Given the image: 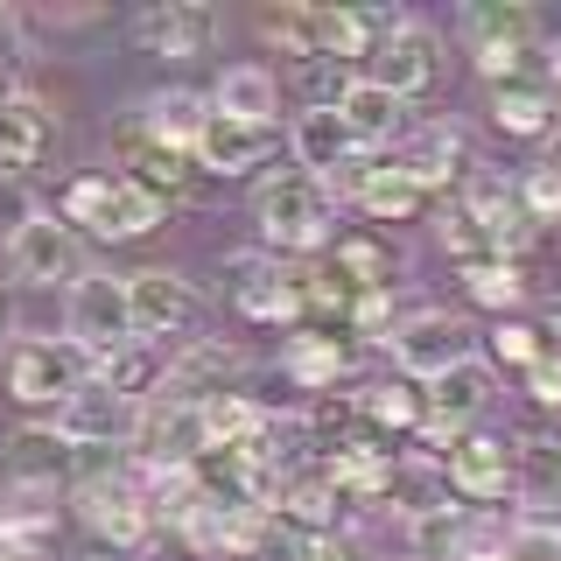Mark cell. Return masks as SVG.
Instances as JSON below:
<instances>
[{
  "instance_id": "obj_1",
  "label": "cell",
  "mask_w": 561,
  "mask_h": 561,
  "mask_svg": "<svg viewBox=\"0 0 561 561\" xmlns=\"http://www.w3.org/2000/svg\"><path fill=\"white\" fill-rule=\"evenodd\" d=\"M253 225L267 253H323L337 239V190L309 169H280L253 190Z\"/></svg>"
},
{
  "instance_id": "obj_2",
  "label": "cell",
  "mask_w": 561,
  "mask_h": 561,
  "mask_svg": "<svg viewBox=\"0 0 561 561\" xmlns=\"http://www.w3.org/2000/svg\"><path fill=\"white\" fill-rule=\"evenodd\" d=\"M99 379V358L70 337H14L8 344V393L22 408H64Z\"/></svg>"
},
{
  "instance_id": "obj_3",
  "label": "cell",
  "mask_w": 561,
  "mask_h": 561,
  "mask_svg": "<svg viewBox=\"0 0 561 561\" xmlns=\"http://www.w3.org/2000/svg\"><path fill=\"white\" fill-rule=\"evenodd\" d=\"M456 35H463V49L478 57L484 78L499 84V78H519L526 57L540 49V14L526 0H470L456 14Z\"/></svg>"
},
{
  "instance_id": "obj_4",
  "label": "cell",
  "mask_w": 561,
  "mask_h": 561,
  "mask_svg": "<svg viewBox=\"0 0 561 561\" xmlns=\"http://www.w3.org/2000/svg\"><path fill=\"white\" fill-rule=\"evenodd\" d=\"M64 218L92 239H148L162 225V197H148L127 175H78L64 190Z\"/></svg>"
},
{
  "instance_id": "obj_5",
  "label": "cell",
  "mask_w": 561,
  "mask_h": 561,
  "mask_svg": "<svg viewBox=\"0 0 561 561\" xmlns=\"http://www.w3.org/2000/svg\"><path fill=\"white\" fill-rule=\"evenodd\" d=\"M64 337L84 344L92 358H113V351L140 344L134 337L127 274H84V280H70V295H64Z\"/></svg>"
},
{
  "instance_id": "obj_6",
  "label": "cell",
  "mask_w": 561,
  "mask_h": 561,
  "mask_svg": "<svg viewBox=\"0 0 561 561\" xmlns=\"http://www.w3.org/2000/svg\"><path fill=\"white\" fill-rule=\"evenodd\" d=\"M78 519L92 526L105 548H148L154 526H162L134 470H92V478L78 484Z\"/></svg>"
},
{
  "instance_id": "obj_7",
  "label": "cell",
  "mask_w": 561,
  "mask_h": 561,
  "mask_svg": "<svg viewBox=\"0 0 561 561\" xmlns=\"http://www.w3.org/2000/svg\"><path fill=\"white\" fill-rule=\"evenodd\" d=\"M386 351H393V365H400V379H443L449 365H463V358H478V344H470V323L456 309H414V316H400V330L386 337Z\"/></svg>"
},
{
  "instance_id": "obj_8",
  "label": "cell",
  "mask_w": 561,
  "mask_h": 561,
  "mask_svg": "<svg viewBox=\"0 0 561 561\" xmlns=\"http://www.w3.org/2000/svg\"><path fill=\"white\" fill-rule=\"evenodd\" d=\"M225 288L253 323H302L309 316V280L280 267V253H225Z\"/></svg>"
},
{
  "instance_id": "obj_9",
  "label": "cell",
  "mask_w": 561,
  "mask_h": 561,
  "mask_svg": "<svg viewBox=\"0 0 561 561\" xmlns=\"http://www.w3.org/2000/svg\"><path fill=\"white\" fill-rule=\"evenodd\" d=\"M8 274L28 280V288H57V280H84V239L64 210H35L22 232L8 239Z\"/></svg>"
},
{
  "instance_id": "obj_10",
  "label": "cell",
  "mask_w": 561,
  "mask_h": 561,
  "mask_svg": "<svg viewBox=\"0 0 561 561\" xmlns=\"http://www.w3.org/2000/svg\"><path fill=\"white\" fill-rule=\"evenodd\" d=\"M491 393H499V365L491 358H463V365H449L443 379H428V421H421V435L428 443H463L470 435V421H478L484 408H491Z\"/></svg>"
},
{
  "instance_id": "obj_11",
  "label": "cell",
  "mask_w": 561,
  "mask_h": 561,
  "mask_svg": "<svg viewBox=\"0 0 561 561\" xmlns=\"http://www.w3.org/2000/svg\"><path fill=\"white\" fill-rule=\"evenodd\" d=\"M330 190L358 197V210L379 218V225H400V218H414V210L428 204V183H421L400 154H358L344 175H330Z\"/></svg>"
},
{
  "instance_id": "obj_12",
  "label": "cell",
  "mask_w": 561,
  "mask_h": 561,
  "mask_svg": "<svg viewBox=\"0 0 561 561\" xmlns=\"http://www.w3.org/2000/svg\"><path fill=\"white\" fill-rule=\"evenodd\" d=\"M210 449V428H204V408L197 400H148L140 408V428H134V463H197Z\"/></svg>"
},
{
  "instance_id": "obj_13",
  "label": "cell",
  "mask_w": 561,
  "mask_h": 561,
  "mask_svg": "<svg viewBox=\"0 0 561 561\" xmlns=\"http://www.w3.org/2000/svg\"><path fill=\"white\" fill-rule=\"evenodd\" d=\"M225 35V14L204 8V0H154V8L134 14V43L148 57H204Z\"/></svg>"
},
{
  "instance_id": "obj_14",
  "label": "cell",
  "mask_w": 561,
  "mask_h": 561,
  "mask_svg": "<svg viewBox=\"0 0 561 561\" xmlns=\"http://www.w3.org/2000/svg\"><path fill=\"white\" fill-rule=\"evenodd\" d=\"M49 421H57V435H64L70 449H113V443H119V449H134L140 408H134V400H119V393H105V386L92 379L84 393H70Z\"/></svg>"
},
{
  "instance_id": "obj_15",
  "label": "cell",
  "mask_w": 561,
  "mask_h": 561,
  "mask_svg": "<svg viewBox=\"0 0 561 561\" xmlns=\"http://www.w3.org/2000/svg\"><path fill=\"white\" fill-rule=\"evenodd\" d=\"M443 470H449V491L470 499V505H491V499H505V491H519V456H513L505 435H478V428H470L463 443L443 456Z\"/></svg>"
},
{
  "instance_id": "obj_16",
  "label": "cell",
  "mask_w": 561,
  "mask_h": 561,
  "mask_svg": "<svg viewBox=\"0 0 561 561\" xmlns=\"http://www.w3.org/2000/svg\"><path fill=\"white\" fill-rule=\"evenodd\" d=\"M113 154H119V169H127V183H140L148 197H162V204L190 190V154L169 148V140H154L134 113L113 127Z\"/></svg>"
},
{
  "instance_id": "obj_17",
  "label": "cell",
  "mask_w": 561,
  "mask_h": 561,
  "mask_svg": "<svg viewBox=\"0 0 561 561\" xmlns=\"http://www.w3.org/2000/svg\"><path fill=\"white\" fill-rule=\"evenodd\" d=\"M127 295H134V337H140V344L183 337L190 316H197V295H190V280L169 274V267H140V274H127Z\"/></svg>"
},
{
  "instance_id": "obj_18",
  "label": "cell",
  "mask_w": 561,
  "mask_h": 561,
  "mask_svg": "<svg viewBox=\"0 0 561 561\" xmlns=\"http://www.w3.org/2000/svg\"><path fill=\"white\" fill-rule=\"evenodd\" d=\"M435 70H443V35H435L428 22H400L379 43V57H373V78L386 84V92H400V99L428 92Z\"/></svg>"
},
{
  "instance_id": "obj_19",
  "label": "cell",
  "mask_w": 561,
  "mask_h": 561,
  "mask_svg": "<svg viewBox=\"0 0 561 561\" xmlns=\"http://www.w3.org/2000/svg\"><path fill=\"white\" fill-rule=\"evenodd\" d=\"M245 373V351L225 337H190L169 351V386L162 393L175 400H210V393H232V379Z\"/></svg>"
},
{
  "instance_id": "obj_20",
  "label": "cell",
  "mask_w": 561,
  "mask_h": 561,
  "mask_svg": "<svg viewBox=\"0 0 561 561\" xmlns=\"http://www.w3.org/2000/svg\"><path fill=\"white\" fill-rule=\"evenodd\" d=\"M183 540L197 548L204 561H245V554H260V540H267V513H253V505H218V499H204L197 505V519L183 526Z\"/></svg>"
},
{
  "instance_id": "obj_21",
  "label": "cell",
  "mask_w": 561,
  "mask_h": 561,
  "mask_svg": "<svg viewBox=\"0 0 561 561\" xmlns=\"http://www.w3.org/2000/svg\"><path fill=\"white\" fill-rule=\"evenodd\" d=\"M274 148H280V127H245V119H225L218 105H210V119H204V134H197V169L245 175V169L274 162Z\"/></svg>"
},
{
  "instance_id": "obj_22",
  "label": "cell",
  "mask_w": 561,
  "mask_h": 561,
  "mask_svg": "<svg viewBox=\"0 0 561 561\" xmlns=\"http://www.w3.org/2000/svg\"><path fill=\"white\" fill-rule=\"evenodd\" d=\"M288 148H295V162H302L309 175H344L351 162H358V134L344 127V113L337 105H309V113H295V127H288Z\"/></svg>"
},
{
  "instance_id": "obj_23",
  "label": "cell",
  "mask_w": 561,
  "mask_h": 561,
  "mask_svg": "<svg viewBox=\"0 0 561 561\" xmlns=\"http://www.w3.org/2000/svg\"><path fill=\"white\" fill-rule=\"evenodd\" d=\"M400 162H408L421 183H428V197H435V190H456V197L470 190V140H463V127H449V119L414 127L408 148H400Z\"/></svg>"
},
{
  "instance_id": "obj_24",
  "label": "cell",
  "mask_w": 561,
  "mask_h": 561,
  "mask_svg": "<svg viewBox=\"0 0 561 561\" xmlns=\"http://www.w3.org/2000/svg\"><path fill=\"white\" fill-rule=\"evenodd\" d=\"M491 119H499V134H513V140H540V134H554V119H561V105H554V84H548V70H519V78H499L491 84Z\"/></svg>"
},
{
  "instance_id": "obj_25",
  "label": "cell",
  "mask_w": 561,
  "mask_h": 561,
  "mask_svg": "<svg viewBox=\"0 0 561 561\" xmlns=\"http://www.w3.org/2000/svg\"><path fill=\"white\" fill-rule=\"evenodd\" d=\"M49 140H57V113H49L35 92H0V169H28L49 154Z\"/></svg>"
},
{
  "instance_id": "obj_26",
  "label": "cell",
  "mask_w": 561,
  "mask_h": 561,
  "mask_svg": "<svg viewBox=\"0 0 561 561\" xmlns=\"http://www.w3.org/2000/svg\"><path fill=\"white\" fill-rule=\"evenodd\" d=\"M70 456L78 449L57 435V421H22L8 435V478H14V491H57Z\"/></svg>"
},
{
  "instance_id": "obj_27",
  "label": "cell",
  "mask_w": 561,
  "mask_h": 561,
  "mask_svg": "<svg viewBox=\"0 0 561 561\" xmlns=\"http://www.w3.org/2000/svg\"><path fill=\"white\" fill-rule=\"evenodd\" d=\"M337 113H344V127L358 134V148H365V154H379L386 140L408 127V99L386 92L379 78H351V92L337 99Z\"/></svg>"
},
{
  "instance_id": "obj_28",
  "label": "cell",
  "mask_w": 561,
  "mask_h": 561,
  "mask_svg": "<svg viewBox=\"0 0 561 561\" xmlns=\"http://www.w3.org/2000/svg\"><path fill=\"white\" fill-rule=\"evenodd\" d=\"M280 373L302 386V393H337V379L351 373V344L337 330H295L288 351H280Z\"/></svg>"
},
{
  "instance_id": "obj_29",
  "label": "cell",
  "mask_w": 561,
  "mask_h": 561,
  "mask_svg": "<svg viewBox=\"0 0 561 561\" xmlns=\"http://www.w3.org/2000/svg\"><path fill=\"white\" fill-rule=\"evenodd\" d=\"M463 204L478 210V225L491 232V245H499L505 260H513L519 245L534 239V218H526V204H519V183H499V175H470Z\"/></svg>"
},
{
  "instance_id": "obj_30",
  "label": "cell",
  "mask_w": 561,
  "mask_h": 561,
  "mask_svg": "<svg viewBox=\"0 0 561 561\" xmlns=\"http://www.w3.org/2000/svg\"><path fill=\"white\" fill-rule=\"evenodd\" d=\"M134 119H140L154 140H169V148H183L190 162H197V134H204V119H210V99L175 84V92H148V99L134 105Z\"/></svg>"
},
{
  "instance_id": "obj_31",
  "label": "cell",
  "mask_w": 561,
  "mask_h": 561,
  "mask_svg": "<svg viewBox=\"0 0 561 561\" xmlns=\"http://www.w3.org/2000/svg\"><path fill=\"white\" fill-rule=\"evenodd\" d=\"M210 105L225 119H245V127H274L280 119V78L267 64H232L218 78V92H210Z\"/></svg>"
},
{
  "instance_id": "obj_32",
  "label": "cell",
  "mask_w": 561,
  "mask_h": 561,
  "mask_svg": "<svg viewBox=\"0 0 561 561\" xmlns=\"http://www.w3.org/2000/svg\"><path fill=\"white\" fill-rule=\"evenodd\" d=\"M260 43H274L280 57H302V64H323V8L309 0H280V8H260L253 14Z\"/></svg>"
},
{
  "instance_id": "obj_33",
  "label": "cell",
  "mask_w": 561,
  "mask_h": 561,
  "mask_svg": "<svg viewBox=\"0 0 561 561\" xmlns=\"http://www.w3.org/2000/svg\"><path fill=\"white\" fill-rule=\"evenodd\" d=\"M358 400H365V421H373V435H414L421 421H428V400L414 393V379H373Z\"/></svg>"
},
{
  "instance_id": "obj_34",
  "label": "cell",
  "mask_w": 561,
  "mask_h": 561,
  "mask_svg": "<svg viewBox=\"0 0 561 561\" xmlns=\"http://www.w3.org/2000/svg\"><path fill=\"white\" fill-rule=\"evenodd\" d=\"M513 456H519V499L561 505V443L554 435H519Z\"/></svg>"
},
{
  "instance_id": "obj_35",
  "label": "cell",
  "mask_w": 561,
  "mask_h": 561,
  "mask_svg": "<svg viewBox=\"0 0 561 561\" xmlns=\"http://www.w3.org/2000/svg\"><path fill=\"white\" fill-rule=\"evenodd\" d=\"M435 239H443V253L456 260V267H484V260H499V245H491V232L478 225V210H470L463 197L443 204V218H435Z\"/></svg>"
},
{
  "instance_id": "obj_36",
  "label": "cell",
  "mask_w": 561,
  "mask_h": 561,
  "mask_svg": "<svg viewBox=\"0 0 561 561\" xmlns=\"http://www.w3.org/2000/svg\"><path fill=\"white\" fill-rule=\"evenodd\" d=\"M393 245L386 239H373V232H351V239H337V274L351 280V288H393Z\"/></svg>"
},
{
  "instance_id": "obj_37",
  "label": "cell",
  "mask_w": 561,
  "mask_h": 561,
  "mask_svg": "<svg viewBox=\"0 0 561 561\" xmlns=\"http://www.w3.org/2000/svg\"><path fill=\"white\" fill-rule=\"evenodd\" d=\"M463 288H470V302L478 309H499V316H513L526 302V274H519V260H484V267H463Z\"/></svg>"
},
{
  "instance_id": "obj_38",
  "label": "cell",
  "mask_w": 561,
  "mask_h": 561,
  "mask_svg": "<svg viewBox=\"0 0 561 561\" xmlns=\"http://www.w3.org/2000/svg\"><path fill=\"white\" fill-rule=\"evenodd\" d=\"M470 526V505H435V513L408 519V540H414V561H456V540Z\"/></svg>"
},
{
  "instance_id": "obj_39",
  "label": "cell",
  "mask_w": 561,
  "mask_h": 561,
  "mask_svg": "<svg viewBox=\"0 0 561 561\" xmlns=\"http://www.w3.org/2000/svg\"><path fill=\"white\" fill-rule=\"evenodd\" d=\"M548 358V337H540V323H526V316H499L491 323V365H540Z\"/></svg>"
},
{
  "instance_id": "obj_40",
  "label": "cell",
  "mask_w": 561,
  "mask_h": 561,
  "mask_svg": "<svg viewBox=\"0 0 561 561\" xmlns=\"http://www.w3.org/2000/svg\"><path fill=\"white\" fill-rule=\"evenodd\" d=\"M519 204H526V218L534 225H561V175L548 162H534L519 175Z\"/></svg>"
},
{
  "instance_id": "obj_41",
  "label": "cell",
  "mask_w": 561,
  "mask_h": 561,
  "mask_svg": "<svg viewBox=\"0 0 561 561\" xmlns=\"http://www.w3.org/2000/svg\"><path fill=\"white\" fill-rule=\"evenodd\" d=\"M35 218V197H28V183H22V169H0V245H8L22 225Z\"/></svg>"
},
{
  "instance_id": "obj_42",
  "label": "cell",
  "mask_w": 561,
  "mask_h": 561,
  "mask_svg": "<svg viewBox=\"0 0 561 561\" xmlns=\"http://www.w3.org/2000/svg\"><path fill=\"white\" fill-rule=\"evenodd\" d=\"M351 330H358V337H393V288H365L358 295V309H351Z\"/></svg>"
},
{
  "instance_id": "obj_43",
  "label": "cell",
  "mask_w": 561,
  "mask_h": 561,
  "mask_svg": "<svg viewBox=\"0 0 561 561\" xmlns=\"http://www.w3.org/2000/svg\"><path fill=\"white\" fill-rule=\"evenodd\" d=\"M526 393H534L548 414H561V351H548L540 365H526Z\"/></svg>"
},
{
  "instance_id": "obj_44",
  "label": "cell",
  "mask_w": 561,
  "mask_h": 561,
  "mask_svg": "<svg viewBox=\"0 0 561 561\" xmlns=\"http://www.w3.org/2000/svg\"><path fill=\"white\" fill-rule=\"evenodd\" d=\"M309 561H358V548H351L344 534H316V554Z\"/></svg>"
},
{
  "instance_id": "obj_45",
  "label": "cell",
  "mask_w": 561,
  "mask_h": 561,
  "mask_svg": "<svg viewBox=\"0 0 561 561\" xmlns=\"http://www.w3.org/2000/svg\"><path fill=\"white\" fill-rule=\"evenodd\" d=\"M548 84H554V99H561V35L548 43Z\"/></svg>"
},
{
  "instance_id": "obj_46",
  "label": "cell",
  "mask_w": 561,
  "mask_h": 561,
  "mask_svg": "<svg viewBox=\"0 0 561 561\" xmlns=\"http://www.w3.org/2000/svg\"><path fill=\"white\" fill-rule=\"evenodd\" d=\"M14 330V295H8V280H0V337Z\"/></svg>"
},
{
  "instance_id": "obj_47",
  "label": "cell",
  "mask_w": 561,
  "mask_h": 561,
  "mask_svg": "<svg viewBox=\"0 0 561 561\" xmlns=\"http://www.w3.org/2000/svg\"><path fill=\"white\" fill-rule=\"evenodd\" d=\"M540 162H548V169H554V175H561V127H554V134H548V154H540Z\"/></svg>"
}]
</instances>
